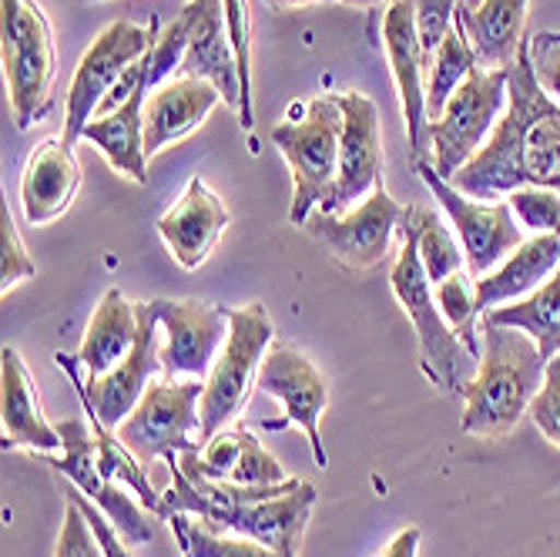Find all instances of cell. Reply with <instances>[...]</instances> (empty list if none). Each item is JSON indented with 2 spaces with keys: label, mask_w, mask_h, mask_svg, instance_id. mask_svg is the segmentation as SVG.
Returning <instances> with one entry per match:
<instances>
[{
  "label": "cell",
  "mask_w": 560,
  "mask_h": 557,
  "mask_svg": "<svg viewBox=\"0 0 560 557\" xmlns=\"http://www.w3.org/2000/svg\"><path fill=\"white\" fill-rule=\"evenodd\" d=\"M527 185L560 192V105L537 84L524 40L506 81V112L487 144L453 175V188L490 201Z\"/></svg>",
  "instance_id": "1"
},
{
  "label": "cell",
  "mask_w": 560,
  "mask_h": 557,
  "mask_svg": "<svg viewBox=\"0 0 560 557\" xmlns=\"http://www.w3.org/2000/svg\"><path fill=\"white\" fill-rule=\"evenodd\" d=\"M168 471L172 487L162 494L159 518L191 514L219 534H238L259 541L279 557H299L316 503V487L310 480L289 477L272 487H242L185 471L178 457H168Z\"/></svg>",
  "instance_id": "2"
},
{
  "label": "cell",
  "mask_w": 560,
  "mask_h": 557,
  "mask_svg": "<svg viewBox=\"0 0 560 557\" xmlns=\"http://www.w3.org/2000/svg\"><path fill=\"white\" fill-rule=\"evenodd\" d=\"M483 352L474 380L464 386V433L480 440H503L527 417L534 396L544 386L547 360L537 343L493 323H480Z\"/></svg>",
  "instance_id": "3"
},
{
  "label": "cell",
  "mask_w": 560,
  "mask_h": 557,
  "mask_svg": "<svg viewBox=\"0 0 560 557\" xmlns=\"http://www.w3.org/2000/svg\"><path fill=\"white\" fill-rule=\"evenodd\" d=\"M389 286H393V295L399 299L402 313L413 323V333L420 343L423 376L446 396H464V386L474 380L480 360L460 339H456V333L443 320V313L436 306L433 282L420 263L417 229L406 216L399 222V252H396L393 269H389Z\"/></svg>",
  "instance_id": "4"
},
{
  "label": "cell",
  "mask_w": 560,
  "mask_h": 557,
  "mask_svg": "<svg viewBox=\"0 0 560 557\" xmlns=\"http://www.w3.org/2000/svg\"><path fill=\"white\" fill-rule=\"evenodd\" d=\"M0 58L11 94V115L21 131L44 121L55 108L58 47L37 0H4L0 14Z\"/></svg>",
  "instance_id": "5"
},
{
  "label": "cell",
  "mask_w": 560,
  "mask_h": 557,
  "mask_svg": "<svg viewBox=\"0 0 560 557\" xmlns=\"http://www.w3.org/2000/svg\"><path fill=\"white\" fill-rule=\"evenodd\" d=\"M339 138L342 112L332 94L313 97L299 121H279L272 128V141L292 172L289 222L299 229L310 222L316 209H326L332 201L339 175Z\"/></svg>",
  "instance_id": "6"
},
{
  "label": "cell",
  "mask_w": 560,
  "mask_h": 557,
  "mask_svg": "<svg viewBox=\"0 0 560 557\" xmlns=\"http://www.w3.org/2000/svg\"><path fill=\"white\" fill-rule=\"evenodd\" d=\"M272 343H276V323L262 302L229 310V339L206 380V393H201V407H198L201 446L245 410L252 386L259 380L262 357Z\"/></svg>",
  "instance_id": "7"
},
{
  "label": "cell",
  "mask_w": 560,
  "mask_h": 557,
  "mask_svg": "<svg viewBox=\"0 0 560 557\" xmlns=\"http://www.w3.org/2000/svg\"><path fill=\"white\" fill-rule=\"evenodd\" d=\"M162 27L159 21H148L144 27L131 21H115L101 31L91 47L81 55L68 97H65V141H81V131L88 121H94L97 108L105 105V97L121 84V78L155 47Z\"/></svg>",
  "instance_id": "8"
},
{
  "label": "cell",
  "mask_w": 560,
  "mask_h": 557,
  "mask_svg": "<svg viewBox=\"0 0 560 557\" xmlns=\"http://www.w3.org/2000/svg\"><path fill=\"white\" fill-rule=\"evenodd\" d=\"M506 81H511V71L474 68L446 101L443 115L430 121L433 169L440 178L453 182V175L487 144L506 112Z\"/></svg>",
  "instance_id": "9"
},
{
  "label": "cell",
  "mask_w": 560,
  "mask_h": 557,
  "mask_svg": "<svg viewBox=\"0 0 560 557\" xmlns=\"http://www.w3.org/2000/svg\"><path fill=\"white\" fill-rule=\"evenodd\" d=\"M201 393L206 380H151L118 437L144 467L159 457L201 450Z\"/></svg>",
  "instance_id": "10"
},
{
  "label": "cell",
  "mask_w": 560,
  "mask_h": 557,
  "mask_svg": "<svg viewBox=\"0 0 560 557\" xmlns=\"http://www.w3.org/2000/svg\"><path fill=\"white\" fill-rule=\"evenodd\" d=\"M138 313H141V333L138 343L128 357L108 370L105 376H91L84 380V367L78 357H68V352H58V367L71 376L78 396H81V407H88L101 423L118 430L141 403L144 390L155 380V373H162V349H159V313L151 302H138Z\"/></svg>",
  "instance_id": "11"
},
{
  "label": "cell",
  "mask_w": 560,
  "mask_h": 557,
  "mask_svg": "<svg viewBox=\"0 0 560 557\" xmlns=\"http://www.w3.org/2000/svg\"><path fill=\"white\" fill-rule=\"evenodd\" d=\"M420 178L427 182L430 195L440 201V209L446 212L456 239L464 245V259H467V272L474 279L493 272L514 248H521L524 239V225L517 222L511 201H477L470 195H464L460 188H453V182L440 178L433 162H417Z\"/></svg>",
  "instance_id": "12"
},
{
  "label": "cell",
  "mask_w": 560,
  "mask_h": 557,
  "mask_svg": "<svg viewBox=\"0 0 560 557\" xmlns=\"http://www.w3.org/2000/svg\"><path fill=\"white\" fill-rule=\"evenodd\" d=\"M406 209L380 185L360 206L332 216L316 209L302 229L310 232L346 272H373L393 256V235Z\"/></svg>",
  "instance_id": "13"
},
{
  "label": "cell",
  "mask_w": 560,
  "mask_h": 557,
  "mask_svg": "<svg viewBox=\"0 0 560 557\" xmlns=\"http://www.w3.org/2000/svg\"><path fill=\"white\" fill-rule=\"evenodd\" d=\"M55 427H58L61 443H65L61 457H55V453H34V457L55 474L68 477L84 497H91L101 508V514H105L115 524V531L128 541V547L148 544L151 537H155V527H151L144 511L115 480H108L105 474H101V467H97V440H94L91 423L84 417H71V420L55 423Z\"/></svg>",
  "instance_id": "14"
},
{
  "label": "cell",
  "mask_w": 560,
  "mask_h": 557,
  "mask_svg": "<svg viewBox=\"0 0 560 557\" xmlns=\"http://www.w3.org/2000/svg\"><path fill=\"white\" fill-rule=\"evenodd\" d=\"M256 386L282 403V417L279 420H266V430H285V427H299L313 446L316 467L329 464V453L323 446L319 437V420L329 407V383L323 380V373L313 367V360L299 352L295 346L276 339L269 346V352L262 357L259 367V380Z\"/></svg>",
  "instance_id": "15"
},
{
  "label": "cell",
  "mask_w": 560,
  "mask_h": 557,
  "mask_svg": "<svg viewBox=\"0 0 560 557\" xmlns=\"http://www.w3.org/2000/svg\"><path fill=\"white\" fill-rule=\"evenodd\" d=\"M165 329V380H209L229 339V310L206 299H151Z\"/></svg>",
  "instance_id": "16"
},
{
  "label": "cell",
  "mask_w": 560,
  "mask_h": 557,
  "mask_svg": "<svg viewBox=\"0 0 560 557\" xmlns=\"http://www.w3.org/2000/svg\"><path fill=\"white\" fill-rule=\"evenodd\" d=\"M332 97L342 112V138H339L336 192L323 212L342 216L355 209V201L370 198L383 185V135H380V108L373 97L360 91H342Z\"/></svg>",
  "instance_id": "17"
},
{
  "label": "cell",
  "mask_w": 560,
  "mask_h": 557,
  "mask_svg": "<svg viewBox=\"0 0 560 557\" xmlns=\"http://www.w3.org/2000/svg\"><path fill=\"white\" fill-rule=\"evenodd\" d=\"M380 34L389 58V71L399 91V105L406 118V138H410L413 162H427L430 151V118H427V68H423V50L417 34V14L413 0H389Z\"/></svg>",
  "instance_id": "18"
},
{
  "label": "cell",
  "mask_w": 560,
  "mask_h": 557,
  "mask_svg": "<svg viewBox=\"0 0 560 557\" xmlns=\"http://www.w3.org/2000/svg\"><path fill=\"white\" fill-rule=\"evenodd\" d=\"M232 225V212L225 201L201 182L191 178L182 192V198L159 219V235L165 239L172 259L182 269H198L206 266L212 248Z\"/></svg>",
  "instance_id": "19"
},
{
  "label": "cell",
  "mask_w": 560,
  "mask_h": 557,
  "mask_svg": "<svg viewBox=\"0 0 560 557\" xmlns=\"http://www.w3.org/2000/svg\"><path fill=\"white\" fill-rule=\"evenodd\" d=\"M81 165L74 148L65 138H44L24 165L21 175V206L31 225L58 222L78 198Z\"/></svg>",
  "instance_id": "20"
},
{
  "label": "cell",
  "mask_w": 560,
  "mask_h": 557,
  "mask_svg": "<svg viewBox=\"0 0 560 557\" xmlns=\"http://www.w3.org/2000/svg\"><path fill=\"white\" fill-rule=\"evenodd\" d=\"M0 423H4V450L55 453L61 450V433L47 423L34 376L14 346L0 352Z\"/></svg>",
  "instance_id": "21"
},
{
  "label": "cell",
  "mask_w": 560,
  "mask_h": 557,
  "mask_svg": "<svg viewBox=\"0 0 560 557\" xmlns=\"http://www.w3.org/2000/svg\"><path fill=\"white\" fill-rule=\"evenodd\" d=\"M191 8V37L182 58L178 78H201L222 91L229 108H242V78L232 55L225 27V0H188Z\"/></svg>",
  "instance_id": "22"
},
{
  "label": "cell",
  "mask_w": 560,
  "mask_h": 557,
  "mask_svg": "<svg viewBox=\"0 0 560 557\" xmlns=\"http://www.w3.org/2000/svg\"><path fill=\"white\" fill-rule=\"evenodd\" d=\"M219 105H225L222 91L201 78H172L151 88L144 101V155L155 159L162 148L191 135Z\"/></svg>",
  "instance_id": "23"
},
{
  "label": "cell",
  "mask_w": 560,
  "mask_h": 557,
  "mask_svg": "<svg viewBox=\"0 0 560 557\" xmlns=\"http://www.w3.org/2000/svg\"><path fill=\"white\" fill-rule=\"evenodd\" d=\"M148 94H151V61L144 65L141 81L135 84V91L121 101V105L108 115H97L81 131V141H91L118 175H125L138 185L148 182V155H144V101H148Z\"/></svg>",
  "instance_id": "24"
},
{
  "label": "cell",
  "mask_w": 560,
  "mask_h": 557,
  "mask_svg": "<svg viewBox=\"0 0 560 557\" xmlns=\"http://www.w3.org/2000/svg\"><path fill=\"white\" fill-rule=\"evenodd\" d=\"M527 0H483L480 8L456 4L453 27L474 47L477 65L487 71H511L524 47Z\"/></svg>",
  "instance_id": "25"
},
{
  "label": "cell",
  "mask_w": 560,
  "mask_h": 557,
  "mask_svg": "<svg viewBox=\"0 0 560 557\" xmlns=\"http://www.w3.org/2000/svg\"><path fill=\"white\" fill-rule=\"evenodd\" d=\"M560 266V235L544 232L530 235L521 248H514L493 272L477 279V313L480 320L490 310H500L506 302H521L537 292Z\"/></svg>",
  "instance_id": "26"
},
{
  "label": "cell",
  "mask_w": 560,
  "mask_h": 557,
  "mask_svg": "<svg viewBox=\"0 0 560 557\" xmlns=\"http://www.w3.org/2000/svg\"><path fill=\"white\" fill-rule=\"evenodd\" d=\"M141 333V313H138V302H131L118 286L108 289L101 295L97 310L88 323L84 343L78 349V360L91 376H105L108 370H115L128 352L135 349Z\"/></svg>",
  "instance_id": "27"
},
{
  "label": "cell",
  "mask_w": 560,
  "mask_h": 557,
  "mask_svg": "<svg viewBox=\"0 0 560 557\" xmlns=\"http://www.w3.org/2000/svg\"><path fill=\"white\" fill-rule=\"evenodd\" d=\"M480 323L527 333L544 352L547 363L560 357V266L537 292H530L521 302H506L500 310H490Z\"/></svg>",
  "instance_id": "28"
},
{
  "label": "cell",
  "mask_w": 560,
  "mask_h": 557,
  "mask_svg": "<svg viewBox=\"0 0 560 557\" xmlns=\"http://www.w3.org/2000/svg\"><path fill=\"white\" fill-rule=\"evenodd\" d=\"M84 414H88V423H91L94 440H97V467H101V474H105L108 480H115V484H118V480L128 484V487L141 497V508H148V511H155V514H159V508H162V494H159L155 487H151V480H148V474H144V464L125 446V440L118 437V430L105 427L88 407H84Z\"/></svg>",
  "instance_id": "29"
},
{
  "label": "cell",
  "mask_w": 560,
  "mask_h": 557,
  "mask_svg": "<svg viewBox=\"0 0 560 557\" xmlns=\"http://www.w3.org/2000/svg\"><path fill=\"white\" fill-rule=\"evenodd\" d=\"M406 219L417 229V248H420V263L430 276V282H443L456 272H464L467 259H464V245L450 232V225L433 212V209H420L410 206L406 209Z\"/></svg>",
  "instance_id": "30"
},
{
  "label": "cell",
  "mask_w": 560,
  "mask_h": 557,
  "mask_svg": "<svg viewBox=\"0 0 560 557\" xmlns=\"http://www.w3.org/2000/svg\"><path fill=\"white\" fill-rule=\"evenodd\" d=\"M480 68L477 65V55H474V47L467 44V37L460 31H450L436 50V58L433 65L427 68V118L436 121L446 108V101L453 97V91L460 88L470 71Z\"/></svg>",
  "instance_id": "31"
},
{
  "label": "cell",
  "mask_w": 560,
  "mask_h": 557,
  "mask_svg": "<svg viewBox=\"0 0 560 557\" xmlns=\"http://www.w3.org/2000/svg\"><path fill=\"white\" fill-rule=\"evenodd\" d=\"M168 521L185 557H279L259 541H248L238 534H219L209 524H201L198 518L191 521V514H175Z\"/></svg>",
  "instance_id": "32"
},
{
  "label": "cell",
  "mask_w": 560,
  "mask_h": 557,
  "mask_svg": "<svg viewBox=\"0 0 560 557\" xmlns=\"http://www.w3.org/2000/svg\"><path fill=\"white\" fill-rule=\"evenodd\" d=\"M436 292V306L443 313V320L450 323V329L456 333V339H460L474 357L480 360V313H477V279L470 272H456L443 282L433 286Z\"/></svg>",
  "instance_id": "33"
},
{
  "label": "cell",
  "mask_w": 560,
  "mask_h": 557,
  "mask_svg": "<svg viewBox=\"0 0 560 557\" xmlns=\"http://www.w3.org/2000/svg\"><path fill=\"white\" fill-rule=\"evenodd\" d=\"M511 201V209L517 216V222L524 225V232L544 235L553 232L560 235V192L557 188H540V185H527V188H514L511 195H503Z\"/></svg>",
  "instance_id": "34"
},
{
  "label": "cell",
  "mask_w": 560,
  "mask_h": 557,
  "mask_svg": "<svg viewBox=\"0 0 560 557\" xmlns=\"http://www.w3.org/2000/svg\"><path fill=\"white\" fill-rule=\"evenodd\" d=\"M225 27H229V40H232V55L238 65V78H242V108H238V125L245 131L256 128V112H252V74H248V8L245 0H225Z\"/></svg>",
  "instance_id": "35"
},
{
  "label": "cell",
  "mask_w": 560,
  "mask_h": 557,
  "mask_svg": "<svg viewBox=\"0 0 560 557\" xmlns=\"http://www.w3.org/2000/svg\"><path fill=\"white\" fill-rule=\"evenodd\" d=\"M285 480H289V474L282 471V464L259 443V437L242 423V450H238V461H235V471H232L229 484L272 487V484H285Z\"/></svg>",
  "instance_id": "36"
},
{
  "label": "cell",
  "mask_w": 560,
  "mask_h": 557,
  "mask_svg": "<svg viewBox=\"0 0 560 557\" xmlns=\"http://www.w3.org/2000/svg\"><path fill=\"white\" fill-rule=\"evenodd\" d=\"M188 37H191V8L185 4L182 14L159 34L155 47H151V55H148V61H151V88H159V84L178 78Z\"/></svg>",
  "instance_id": "37"
},
{
  "label": "cell",
  "mask_w": 560,
  "mask_h": 557,
  "mask_svg": "<svg viewBox=\"0 0 560 557\" xmlns=\"http://www.w3.org/2000/svg\"><path fill=\"white\" fill-rule=\"evenodd\" d=\"M34 272H37V266L31 259V252L24 248V239L18 232L11 209L4 206L0 209V292H4V299L24 279H34Z\"/></svg>",
  "instance_id": "38"
},
{
  "label": "cell",
  "mask_w": 560,
  "mask_h": 557,
  "mask_svg": "<svg viewBox=\"0 0 560 557\" xmlns=\"http://www.w3.org/2000/svg\"><path fill=\"white\" fill-rule=\"evenodd\" d=\"M456 4H460V0H413L417 34H420V50H423V68L433 65L443 37L453 31Z\"/></svg>",
  "instance_id": "39"
},
{
  "label": "cell",
  "mask_w": 560,
  "mask_h": 557,
  "mask_svg": "<svg viewBox=\"0 0 560 557\" xmlns=\"http://www.w3.org/2000/svg\"><path fill=\"white\" fill-rule=\"evenodd\" d=\"M527 417L534 420V427L544 433V440H550L560 450V357H553L547 363V376L540 393L534 396Z\"/></svg>",
  "instance_id": "40"
},
{
  "label": "cell",
  "mask_w": 560,
  "mask_h": 557,
  "mask_svg": "<svg viewBox=\"0 0 560 557\" xmlns=\"http://www.w3.org/2000/svg\"><path fill=\"white\" fill-rule=\"evenodd\" d=\"M55 557H108L105 547H101V537L94 534L84 511L71 497H68V508H65V524H61Z\"/></svg>",
  "instance_id": "41"
},
{
  "label": "cell",
  "mask_w": 560,
  "mask_h": 557,
  "mask_svg": "<svg viewBox=\"0 0 560 557\" xmlns=\"http://www.w3.org/2000/svg\"><path fill=\"white\" fill-rule=\"evenodd\" d=\"M537 84L560 105V31H537L527 37Z\"/></svg>",
  "instance_id": "42"
},
{
  "label": "cell",
  "mask_w": 560,
  "mask_h": 557,
  "mask_svg": "<svg viewBox=\"0 0 560 557\" xmlns=\"http://www.w3.org/2000/svg\"><path fill=\"white\" fill-rule=\"evenodd\" d=\"M65 494L78 503V508L84 511V518H88V524L94 527V534L101 537V547H105V554L108 557H131V550H128V541L115 531V524L105 518V514H101V508H97V503L91 500V497H84L74 484H68L65 487Z\"/></svg>",
  "instance_id": "43"
},
{
  "label": "cell",
  "mask_w": 560,
  "mask_h": 557,
  "mask_svg": "<svg viewBox=\"0 0 560 557\" xmlns=\"http://www.w3.org/2000/svg\"><path fill=\"white\" fill-rule=\"evenodd\" d=\"M420 527H402L386 547H383V554H376V557H417L420 554Z\"/></svg>",
  "instance_id": "44"
},
{
  "label": "cell",
  "mask_w": 560,
  "mask_h": 557,
  "mask_svg": "<svg viewBox=\"0 0 560 557\" xmlns=\"http://www.w3.org/2000/svg\"><path fill=\"white\" fill-rule=\"evenodd\" d=\"M326 4H346V8H355V11H373V8L386 4V0H326Z\"/></svg>",
  "instance_id": "45"
},
{
  "label": "cell",
  "mask_w": 560,
  "mask_h": 557,
  "mask_svg": "<svg viewBox=\"0 0 560 557\" xmlns=\"http://www.w3.org/2000/svg\"><path fill=\"white\" fill-rule=\"evenodd\" d=\"M269 8L289 11V8H302V4H326V0H266Z\"/></svg>",
  "instance_id": "46"
},
{
  "label": "cell",
  "mask_w": 560,
  "mask_h": 557,
  "mask_svg": "<svg viewBox=\"0 0 560 557\" xmlns=\"http://www.w3.org/2000/svg\"><path fill=\"white\" fill-rule=\"evenodd\" d=\"M464 4H467V8H480V4H483V0H464Z\"/></svg>",
  "instance_id": "47"
},
{
  "label": "cell",
  "mask_w": 560,
  "mask_h": 557,
  "mask_svg": "<svg viewBox=\"0 0 560 557\" xmlns=\"http://www.w3.org/2000/svg\"><path fill=\"white\" fill-rule=\"evenodd\" d=\"M81 4H97V0H81Z\"/></svg>",
  "instance_id": "48"
}]
</instances>
